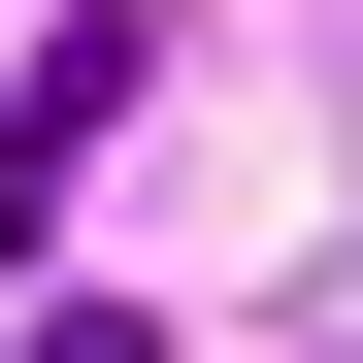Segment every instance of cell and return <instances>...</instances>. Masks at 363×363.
<instances>
[{
  "label": "cell",
  "instance_id": "cell-1",
  "mask_svg": "<svg viewBox=\"0 0 363 363\" xmlns=\"http://www.w3.org/2000/svg\"><path fill=\"white\" fill-rule=\"evenodd\" d=\"M99 99H133V33H67V67L0 99V264H33V231H67V165H99Z\"/></svg>",
  "mask_w": 363,
  "mask_h": 363
},
{
  "label": "cell",
  "instance_id": "cell-2",
  "mask_svg": "<svg viewBox=\"0 0 363 363\" xmlns=\"http://www.w3.org/2000/svg\"><path fill=\"white\" fill-rule=\"evenodd\" d=\"M0 363H165V297H33V330H0Z\"/></svg>",
  "mask_w": 363,
  "mask_h": 363
}]
</instances>
